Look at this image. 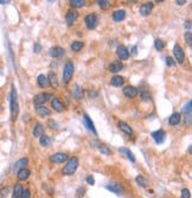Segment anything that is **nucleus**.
<instances>
[{"label": "nucleus", "mask_w": 192, "mask_h": 198, "mask_svg": "<svg viewBox=\"0 0 192 198\" xmlns=\"http://www.w3.org/2000/svg\"><path fill=\"white\" fill-rule=\"evenodd\" d=\"M10 104H11V118L13 121L17 120L19 114V103H18V94L14 84L11 87V96H10Z\"/></svg>", "instance_id": "f257e3e1"}, {"label": "nucleus", "mask_w": 192, "mask_h": 198, "mask_svg": "<svg viewBox=\"0 0 192 198\" xmlns=\"http://www.w3.org/2000/svg\"><path fill=\"white\" fill-rule=\"evenodd\" d=\"M78 167V159L77 157H72L70 158L68 162H66V165L63 167L62 170V173L64 174V176H71L76 172V170Z\"/></svg>", "instance_id": "f03ea898"}, {"label": "nucleus", "mask_w": 192, "mask_h": 198, "mask_svg": "<svg viewBox=\"0 0 192 198\" xmlns=\"http://www.w3.org/2000/svg\"><path fill=\"white\" fill-rule=\"evenodd\" d=\"M74 75V64L71 60H66L64 69H63V84H68L70 82V78Z\"/></svg>", "instance_id": "7ed1b4c3"}, {"label": "nucleus", "mask_w": 192, "mask_h": 198, "mask_svg": "<svg viewBox=\"0 0 192 198\" xmlns=\"http://www.w3.org/2000/svg\"><path fill=\"white\" fill-rule=\"evenodd\" d=\"M106 189L109 190L110 192H113L115 195H118V196H122L123 195V192H125V189H123V186L121 185L120 183H109L106 185Z\"/></svg>", "instance_id": "20e7f679"}, {"label": "nucleus", "mask_w": 192, "mask_h": 198, "mask_svg": "<svg viewBox=\"0 0 192 198\" xmlns=\"http://www.w3.org/2000/svg\"><path fill=\"white\" fill-rule=\"evenodd\" d=\"M50 99H52V94H50V93H41V94L35 96L33 103H35L36 106H42L43 103H45L48 100H50Z\"/></svg>", "instance_id": "39448f33"}, {"label": "nucleus", "mask_w": 192, "mask_h": 198, "mask_svg": "<svg viewBox=\"0 0 192 198\" xmlns=\"http://www.w3.org/2000/svg\"><path fill=\"white\" fill-rule=\"evenodd\" d=\"M84 23H85V26L89 29V30H94L96 27V25L98 23V19L96 17V14L91 13V14H88L85 18H84Z\"/></svg>", "instance_id": "423d86ee"}, {"label": "nucleus", "mask_w": 192, "mask_h": 198, "mask_svg": "<svg viewBox=\"0 0 192 198\" xmlns=\"http://www.w3.org/2000/svg\"><path fill=\"white\" fill-rule=\"evenodd\" d=\"M173 55H174V58L175 60L178 62V63H184V60H185V54H184V50L181 49L179 44H175L173 48Z\"/></svg>", "instance_id": "0eeeda50"}, {"label": "nucleus", "mask_w": 192, "mask_h": 198, "mask_svg": "<svg viewBox=\"0 0 192 198\" xmlns=\"http://www.w3.org/2000/svg\"><path fill=\"white\" fill-rule=\"evenodd\" d=\"M68 160V156H66L65 153H55L52 156L50 157V162H55V164H62V162H64Z\"/></svg>", "instance_id": "6e6552de"}, {"label": "nucleus", "mask_w": 192, "mask_h": 198, "mask_svg": "<svg viewBox=\"0 0 192 198\" xmlns=\"http://www.w3.org/2000/svg\"><path fill=\"white\" fill-rule=\"evenodd\" d=\"M64 54H65V50L60 46H54L49 50V55L54 58H60L64 56Z\"/></svg>", "instance_id": "1a4fd4ad"}, {"label": "nucleus", "mask_w": 192, "mask_h": 198, "mask_svg": "<svg viewBox=\"0 0 192 198\" xmlns=\"http://www.w3.org/2000/svg\"><path fill=\"white\" fill-rule=\"evenodd\" d=\"M152 138L156 141V144H162L165 141V138H166V133L164 132L162 129H158L156 132L152 133Z\"/></svg>", "instance_id": "9d476101"}, {"label": "nucleus", "mask_w": 192, "mask_h": 198, "mask_svg": "<svg viewBox=\"0 0 192 198\" xmlns=\"http://www.w3.org/2000/svg\"><path fill=\"white\" fill-rule=\"evenodd\" d=\"M139 94V90L133 87V85H127L123 88V95L126 97H129V99H133V97H137Z\"/></svg>", "instance_id": "9b49d317"}, {"label": "nucleus", "mask_w": 192, "mask_h": 198, "mask_svg": "<svg viewBox=\"0 0 192 198\" xmlns=\"http://www.w3.org/2000/svg\"><path fill=\"white\" fill-rule=\"evenodd\" d=\"M116 55L120 60H128L129 57V51L125 45H119L116 49Z\"/></svg>", "instance_id": "f8f14e48"}, {"label": "nucleus", "mask_w": 192, "mask_h": 198, "mask_svg": "<svg viewBox=\"0 0 192 198\" xmlns=\"http://www.w3.org/2000/svg\"><path fill=\"white\" fill-rule=\"evenodd\" d=\"M152 10H153V2H151V1H148V2H145V4H142L141 5V7H140V14L141 16H148L151 12H152Z\"/></svg>", "instance_id": "ddd939ff"}, {"label": "nucleus", "mask_w": 192, "mask_h": 198, "mask_svg": "<svg viewBox=\"0 0 192 198\" xmlns=\"http://www.w3.org/2000/svg\"><path fill=\"white\" fill-rule=\"evenodd\" d=\"M83 122L84 125H85V127L89 129L91 133H94V134H97V132H96L95 129V126H94V122L91 121V119H90L89 116H88V114H83Z\"/></svg>", "instance_id": "4468645a"}, {"label": "nucleus", "mask_w": 192, "mask_h": 198, "mask_svg": "<svg viewBox=\"0 0 192 198\" xmlns=\"http://www.w3.org/2000/svg\"><path fill=\"white\" fill-rule=\"evenodd\" d=\"M78 18V13L76 12V11H68V13H66V16H65V22H66V24L69 25H72L75 22H76V19Z\"/></svg>", "instance_id": "2eb2a0df"}, {"label": "nucleus", "mask_w": 192, "mask_h": 198, "mask_svg": "<svg viewBox=\"0 0 192 198\" xmlns=\"http://www.w3.org/2000/svg\"><path fill=\"white\" fill-rule=\"evenodd\" d=\"M51 107H52L56 112H58V113L64 110V104L60 102L57 97H52V100H51Z\"/></svg>", "instance_id": "dca6fc26"}, {"label": "nucleus", "mask_w": 192, "mask_h": 198, "mask_svg": "<svg viewBox=\"0 0 192 198\" xmlns=\"http://www.w3.org/2000/svg\"><path fill=\"white\" fill-rule=\"evenodd\" d=\"M123 69V64H122V62L120 60H116V62H113L110 65H109V71L110 72H119L121 71Z\"/></svg>", "instance_id": "f3484780"}, {"label": "nucleus", "mask_w": 192, "mask_h": 198, "mask_svg": "<svg viewBox=\"0 0 192 198\" xmlns=\"http://www.w3.org/2000/svg\"><path fill=\"white\" fill-rule=\"evenodd\" d=\"M48 80H49V84H50L52 88H57V87H58V80H57L56 72H54V71L49 72Z\"/></svg>", "instance_id": "a211bd4d"}, {"label": "nucleus", "mask_w": 192, "mask_h": 198, "mask_svg": "<svg viewBox=\"0 0 192 198\" xmlns=\"http://www.w3.org/2000/svg\"><path fill=\"white\" fill-rule=\"evenodd\" d=\"M72 95H74V97L76 99V100H82L83 99V89L78 85V84H75V87H74V90H72Z\"/></svg>", "instance_id": "6ab92c4d"}, {"label": "nucleus", "mask_w": 192, "mask_h": 198, "mask_svg": "<svg viewBox=\"0 0 192 198\" xmlns=\"http://www.w3.org/2000/svg\"><path fill=\"white\" fill-rule=\"evenodd\" d=\"M119 127H120V129L122 132H125L126 134H128V135H133V134H134L132 127L129 126L127 122H125V121H120V122H119Z\"/></svg>", "instance_id": "aec40b11"}, {"label": "nucleus", "mask_w": 192, "mask_h": 198, "mask_svg": "<svg viewBox=\"0 0 192 198\" xmlns=\"http://www.w3.org/2000/svg\"><path fill=\"white\" fill-rule=\"evenodd\" d=\"M31 174V171L29 170V168H22V170H19L18 171V179L20 180V181H24V180H26L29 177H30Z\"/></svg>", "instance_id": "412c9836"}, {"label": "nucleus", "mask_w": 192, "mask_h": 198, "mask_svg": "<svg viewBox=\"0 0 192 198\" xmlns=\"http://www.w3.org/2000/svg\"><path fill=\"white\" fill-rule=\"evenodd\" d=\"M123 83H125V80H123L122 76L115 75V76L110 78V84L114 85V87H121V85H123Z\"/></svg>", "instance_id": "4be33fe9"}, {"label": "nucleus", "mask_w": 192, "mask_h": 198, "mask_svg": "<svg viewBox=\"0 0 192 198\" xmlns=\"http://www.w3.org/2000/svg\"><path fill=\"white\" fill-rule=\"evenodd\" d=\"M180 119H181L180 113H173V114L168 118V123H170V126H177V125L180 122Z\"/></svg>", "instance_id": "5701e85b"}, {"label": "nucleus", "mask_w": 192, "mask_h": 198, "mask_svg": "<svg viewBox=\"0 0 192 198\" xmlns=\"http://www.w3.org/2000/svg\"><path fill=\"white\" fill-rule=\"evenodd\" d=\"M126 18V11L125 10H118L113 13V19L115 22H122Z\"/></svg>", "instance_id": "b1692460"}, {"label": "nucleus", "mask_w": 192, "mask_h": 198, "mask_svg": "<svg viewBox=\"0 0 192 198\" xmlns=\"http://www.w3.org/2000/svg\"><path fill=\"white\" fill-rule=\"evenodd\" d=\"M27 162H29L27 158H22V159H19L18 162H16V165H14V167H13V171H14V172H18L19 170L25 168V165H26Z\"/></svg>", "instance_id": "393cba45"}, {"label": "nucleus", "mask_w": 192, "mask_h": 198, "mask_svg": "<svg viewBox=\"0 0 192 198\" xmlns=\"http://www.w3.org/2000/svg\"><path fill=\"white\" fill-rule=\"evenodd\" d=\"M33 137L35 138H41L43 135V133H44V126H43L42 123H37L36 126L33 127Z\"/></svg>", "instance_id": "a878e982"}, {"label": "nucleus", "mask_w": 192, "mask_h": 198, "mask_svg": "<svg viewBox=\"0 0 192 198\" xmlns=\"http://www.w3.org/2000/svg\"><path fill=\"white\" fill-rule=\"evenodd\" d=\"M37 83H38V85H39L41 88H46L49 85L48 76H45V75H39L38 78H37Z\"/></svg>", "instance_id": "bb28decb"}, {"label": "nucleus", "mask_w": 192, "mask_h": 198, "mask_svg": "<svg viewBox=\"0 0 192 198\" xmlns=\"http://www.w3.org/2000/svg\"><path fill=\"white\" fill-rule=\"evenodd\" d=\"M119 152H120V153H123V154H126V157L132 162H135V157H134V154L132 153V151H129L128 148H126V147H121V148H119Z\"/></svg>", "instance_id": "cd10ccee"}, {"label": "nucleus", "mask_w": 192, "mask_h": 198, "mask_svg": "<svg viewBox=\"0 0 192 198\" xmlns=\"http://www.w3.org/2000/svg\"><path fill=\"white\" fill-rule=\"evenodd\" d=\"M36 112L39 115H45V116H49L51 114V110L46 108L45 106H36Z\"/></svg>", "instance_id": "c85d7f7f"}, {"label": "nucleus", "mask_w": 192, "mask_h": 198, "mask_svg": "<svg viewBox=\"0 0 192 198\" xmlns=\"http://www.w3.org/2000/svg\"><path fill=\"white\" fill-rule=\"evenodd\" d=\"M23 186H22V184H16L14 185V189H13V198H19L20 197V195L23 193Z\"/></svg>", "instance_id": "c756f323"}, {"label": "nucleus", "mask_w": 192, "mask_h": 198, "mask_svg": "<svg viewBox=\"0 0 192 198\" xmlns=\"http://www.w3.org/2000/svg\"><path fill=\"white\" fill-rule=\"evenodd\" d=\"M135 181H137V184L139 186H141V187H146V186L148 185V180L146 179L145 177L142 176H138L137 178H135Z\"/></svg>", "instance_id": "7c9ffc66"}, {"label": "nucleus", "mask_w": 192, "mask_h": 198, "mask_svg": "<svg viewBox=\"0 0 192 198\" xmlns=\"http://www.w3.org/2000/svg\"><path fill=\"white\" fill-rule=\"evenodd\" d=\"M39 144L42 145V146H44V147H46V146H49V145L51 144V139L49 138L48 135L43 134L42 137L39 138Z\"/></svg>", "instance_id": "2f4dec72"}, {"label": "nucleus", "mask_w": 192, "mask_h": 198, "mask_svg": "<svg viewBox=\"0 0 192 198\" xmlns=\"http://www.w3.org/2000/svg\"><path fill=\"white\" fill-rule=\"evenodd\" d=\"M84 46L83 42H79V41H76V42H74L71 44V50L72 51H75V52H78L79 50H82V48Z\"/></svg>", "instance_id": "473e14b6"}, {"label": "nucleus", "mask_w": 192, "mask_h": 198, "mask_svg": "<svg viewBox=\"0 0 192 198\" xmlns=\"http://www.w3.org/2000/svg\"><path fill=\"white\" fill-rule=\"evenodd\" d=\"M154 48H156L158 51H161L162 49L165 48V43L162 42L161 39H156V41H154Z\"/></svg>", "instance_id": "72a5a7b5"}, {"label": "nucleus", "mask_w": 192, "mask_h": 198, "mask_svg": "<svg viewBox=\"0 0 192 198\" xmlns=\"http://www.w3.org/2000/svg\"><path fill=\"white\" fill-rule=\"evenodd\" d=\"M191 107H192V101L191 100H189L187 103H186L185 106L181 108V112H183V113H185V114L186 113H187V114H190V113H191Z\"/></svg>", "instance_id": "f704fd0d"}, {"label": "nucleus", "mask_w": 192, "mask_h": 198, "mask_svg": "<svg viewBox=\"0 0 192 198\" xmlns=\"http://www.w3.org/2000/svg\"><path fill=\"white\" fill-rule=\"evenodd\" d=\"M70 4H71L72 7H76V8H78V7L84 6L85 1H84V0H71V1H70Z\"/></svg>", "instance_id": "c9c22d12"}, {"label": "nucleus", "mask_w": 192, "mask_h": 198, "mask_svg": "<svg viewBox=\"0 0 192 198\" xmlns=\"http://www.w3.org/2000/svg\"><path fill=\"white\" fill-rule=\"evenodd\" d=\"M97 4H98V6L101 7L102 10H108L109 6H110V2H109L108 0H101V1H97Z\"/></svg>", "instance_id": "e433bc0d"}, {"label": "nucleus", "mask_w": 192, "mask_h": 198, "mask_svg": "<svg viewBox=\"0 0 192 198\" xmlns=\"http://www.w3.org/2000/svg\"><path fill=\"white\" fill-rule=\"evenodd\" d=\"M98 151H100L102 154H104V156H110V153H112L107 146H100V147H98Z\"/></svg>", "instance_id": "4c0bfd02"}, {"label": "nucleus", "mask_w": 192, "mask_h": 198, "mask_svg": "<svg viewBox=\"0 0 192 198\" xmlns=\"http://www.w3.org/2000/svg\"><path fill=\"white\" fill-rule=\"evenodd\" d=\"M185 41H186V43L191 46V44H192V33L190 32V31H187L185 33Z\"/></svg>", "instance_id": "58836bf2"}, {"label": "nucleus", "mask_w": 192, "mask_h": 198, "mask_svg": "<svg viewBox=\"0 0 192 198\" xmlns=\"http://www.w3.org/2000/svg\"><path fill=\"white\" fill-rule=\"evenodd\" d=\"M191 197V192L189 189H183L181 190V198H190Z\"/></svg>", "instance_id": "ea45409f"}, {"label": "nucleus", "mask_w": 192, "mask_h": 198, "mask_svg": "<svg viewBox=\"0 0 192 198\" xmlns=\"http://www.w3.org/2000/svg\"><path fill=\"white\" fill-rule=\"evenodd\" d=\"M30 196H31L30 189H25V190H23V193L20 195L19 198H30Z\"/></svg>", "instance_id": "a19ab883"}, {"label": "nucleus", "mask_w": 192, "mask_h": 198, "mask_svg": "<svg viewBox=\"0 0 192 198\" xmlns=\"http://www.w3.org/2000/svg\"><path fill=\"white\" fill-rule=\"evenodd\" d=\"M141 97H142V100H144V101H150L151 94L148 93V91H142V93H141Z\"/></svg>", "instance_id": "79ce46f5"}, {"label": "nucleus", "mask_w": 192, "mask_h": 198, "mask_svg": "<svg viewBox=\"0 0 192 198\" xmlns=\"http://www.w3.org/2000/svg\"><path fill=\"white\" fill-rule=\"evenodd\" d=\"M33 50H35L36 54H39V52L42 51V45H41L39 43H36V44L33 45Z\"/></svg>", "instance_id": "37998d69"}, {"label": "nucleus", "mask_w": 192, "mask_h": 198, "mask_svg": "<svg viewBox=\"0 0 192 198\" xmlns=\"http://www.w3.org/2000/svg\"><path fill=\"white\" fill-rule=\"evenodd\" d=\"M85 180H87V183H88L89 185H94V184H95V179H94V177H93V176H88Z\"/></svg>", "instance_id": "c03bdc74"}, {"label": "nucleus", "mask_w": 192, "mask_h": 198, "mask_svg": "<svg viewBox=\"0 0 192 198\" xmlns=\"http://www.w3.org/2000/svg\"><path fill=\"white\" fill-rule=\"evenodd\" d=\"M174 63H175V62L173 60V58H172V57H167V58H166V65H167V66H172Z\"/></svg>", "instance_id": "a18cd8bd"}, {"label": "nucleus", "mask_w": 192, "mask_h": 198, "mask_svg": "<svg viewBox=\"0 0 192 198\" xmlns=\"http://www.w3.org/2000/svg\"><path fill=\"white\" fill-rule=\"evenodd\" d=\"M89 96L91 99H96V97H98V93H97V91H94V90H90Z\"/></svg>", "instance_id": "49530a36"}, {"label": "nucleus", "mask_w": 192, "mask_h": 198, "mask_svg": "<svg viewBox=\"0 0 192 198\" xmlns=\"http://www.w3.org/2000/svg\"><path fill=\"white\" fill-rule=\"evenodd\" d=\"M8 191H10V187H2V189H0V192H1V193H2V196H4V197H5V196H6L7 193H8Z\"/></svg>", "instance_id": "de8ad7c7"}, {"label": "nucleus", "mask_w": 192, "mask_h": 198, "mask_svg": "<svg viewBox=\"0 0 192 198\" xmlns=\"http://www.w3.org/2000/svg\"><path fill=\"white\" fill-rule=\"evenodd\" d=\"M83 192H85V189H84V187H79V189L77 190V195H76V196H77V197L83 196V195H84Z\"/></svg>", "instance_id": "09e8293b"}, {"label": "nucleus", "mask_w": 192, "mask_h": 198, "mask_svg": "<svg viewBox=\"0 0 192 198\" xmlns=\"http://www.w3.org/2000/svg\"><path fill=\"white\" fill-rule=\"evenodd\" d=\"M175 4H177V5H180V6H181V5H184V4H186V0H177V1H175Z\"/></svg>", "instance_id": "8fccbe9b"}, {"label": "nucleus", "mask_w": 192, "mask_h": 198, "mask_svg": "<svg viewBox=\"0 0 192 198\" xmlns=\"http://www.w3.org/2000/svg\"><path fill=\"white\" fill-rule=\"evenodd\" d=\"M184 26H185V29H187V30H190V29H191V22H186Z\"/></svg>", "instance_id": "3c124183"}, {"label": "nucleus", "mask_w": 192, "mask_h": 198, "mask_svg": "<svg viewBox=\"0 0 192 198\" xmlns=\"http://www.w3.org/2000/svg\"><path fill=\"white\" fill-rule=\"evenodd\" d=\"M132 54H133V55L137 54V46H135V45H134V46L132 48Z\"/></svg>", "instance_id": "603ef678"}, {"label": "nucleus", "mask_w": 192, "mask_h": 198, "mask_svg": "<svg viewBox=\"0 0 192 198\" xmlns=\"http://www.w3.org/2000/svg\"><path fill=\"white\" fill-rule=\"evenodd\" d=\"M8 2H10V1H4V0H0V4H1V5H4V4H8Z\"/></svg>", "instance_id": "864d4df0"}, {"label": "nucleus", "mask_w": 192, "mask_h": 198, "mask_svg": "<svg viewBox=\"0 0 192 198\" xmlns=\"http://www.w3.org/2000/svg\"><path fill=\"white\" fill-rule=\"evenodd\" d=\"M0 198H4V196H2V193L0 192Z\"/></svg>", "instance_id": "5fc2aeb1"}]
</instances>
